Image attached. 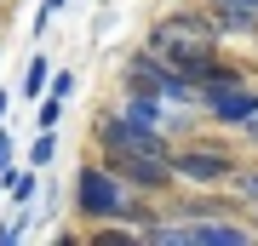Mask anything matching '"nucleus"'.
Returning a JSON list of instances; mask_svg holds the SVG:
<instances>
[{
	"instance_id": "f257e3e1",
	"label": "nucleus",
	"mask_w": 258,
	"mask_h": 246,
	"mask_svg": "<svg viewBox=\"0 0 258 246\" xmlns=\"http://www.w3.org/2000/svg\"><path fill=\"white\" fill-rule=\"evenodd\" d=\"M149 52L166 57L178 74H189V80H201V74L218 63L212 57V29L201 18H172V23H161L155 35H149Z\"/></svg>"
},
{
	"instance_id": "f03ea898",
	"label": "nucleus",
	"mask_w": 258,
	"mask_h": 246,
	"mask_svg": "<svg viewBox=\"0 0 258 246\" xmlns=\"http://www.w3.org/2000/svg\"><path fill=\"white\" fill-rule=\"evenodd\" d=\"M75 206H81V218H132V183L115 178L109 166H81L75 172Z\"/></svg>"
},
{
	"instance_id": "7ed1b4c3",
	"label": "nucleus",
	"mask_w": 258,
	"mask_h": 246,
	"mask_svg": "<svg viewBox=\"0 0 258 246\" xmlns=\"http://www.w3.org/2000/svg\"><path fill=\"white\" fill-rule=\"evenodd\" d=\"M109 155V172L126 178L132 189H166L178 172H172V155H144V149H103Z\"/></svg>"
},
{
	"instance_id": "20e7f679",
	"label": "nucleus",
	"mask_w": 258,
	"mask_h": 246,
	"mask_svg": "<svg viewBox=\"0 0 258 246\" xmlns=\"http://www.w3.org/2000/svg\"><path fill=\"white\" fill-rule=\"evenodd\" d=\"M172 172H178V178H189V183H224V178H235V166H230V155L189 149V155H172Z\"/></svg>"
},
{
	"instance_id": "39448f33",
	"label": "nucleus",
	"mask_w": 258,
	"mask_h": 246,
	"mask_svg": "<svg viewBox=\"0 0 258 246\" xmlns=\"http://www.w3.org/2000/svg\"><path fill=\"white\" fill-rule=\"evenodd\" d=\"M207 109L218 120H235V126H247V120L258 115V92L247 86H224V92H207Z\"/></svg>"
},
{
	"instance_id": "423d86ee",
	"label": "nucleus",
	"mask_w": 258,
	"mask_h": 246,
	"mask_svg": "<svg viewBox=\"0 0 258 246\" xmlns=\"http://www.w3.org/2000/svg\"><path fill=\"white\" fill-rule=\"evenodd\" d=\"M212 12H218V35H258L252 6H212Z\"/></svg>"
},
{
	"instance_id": "0eeeda50",
	"label": "nucleus",
	"mask_w": 258,
	"mask_h": 246,
	"mask_svg": "<svg viewBox=\"0 0 258 246\" xmlns=\"http://www.w3.org/2000/svg\"><path fill=\"white\" fill-rule=\"evenodd\" d=\"M46 92H52V69H46V57H29V69H23V98L29 103H35V98H46Z\"/></svg>"
},
{
	"instance_id": "6e6552de",
	"label": "nucleus",
	"mask_w": 258,
	"mask_h": 246,
	"mask_svg": "<svg viewBox=\"0 0 258 246\" xmlns=\"http://www.w3.org/2000/svg\"><path fill=\"white\" fill-rule=\"evenodd\" d=\"M0 178H6V189L18 195V201H35V172H12V166H6Z\"/></svg>"
},
{
	"instance_id": "1a4fd4ad",
	"label": "nucleus",
	"mask_w": 258,
	"mask_h": 246,
	"mask_svg": "<svg viewBox=\"0 0 258 246\" xmlns=\"http://www.w3.org/2000/svg\"><path fill=\"white\" fill-rule=\"evenodd\" d=\"M57 115H63V98L52 92V98L40 103V132H52V126H57Z\"/></svg>"
},
{
	"instance_id": "9d476101",
	"label": "nucleus",
	"mask_w": 258,
	"mask_h": 246,
	"mask_svg": "<svg viewBox=\"0 0 258 246\" xmlns=\"http://www.w3.org/2000/svg\"><path fill=\"white\" fill-rule=\"evenodd\" d=\"M52 160V137H35V149H29V166H46Z\"/></svg>"
},
{
	"instance_id": "9b49d317",
	"label": "nucleus",
	"mask_w": 258,
	"mask_h": 246,
	"mask_svg": "<svg viewBox=\"0 0 258 246\" xmlns=\"http://www.w3.org/2000/svg\"><path fill=\"white\" fill-rule=\"evenodd\" d=\"M23 223H29V218H12V223H0V246H12V240H18V235H23Z\"/></svg>"
},
{
	"instance_id": "f8f14e48",
	"label": "nucleus",
	"mask_w": 258,
	"mask_h": 246,
	"mask_svg": "<svg viewBox=\"0 0 258 246\" xmlns=\"http://www.w3.org/2000/svg\"><path fill=\"white\" fill-rule=\"evenodd\" d=\"M235 183H241V195H247V201H252V206H258V172H241V178H235Z\"/></svg>"
},
{
	"instance_id": "ddd939ff",
	"label": "nucleus",
	"mask_w": 258,
	"mask_h": 246,
	"mask_svg": "<svg viewBox=\"0 0 258 246\" xmlns=\"http://www.w3.org/2000/svg\"><path fill=\"white\" fill-rule=\"evenodd\" d=\"M6 166H12V137L0 132V172H6Z\"/></svg>"
},
{
	"instance_id": "4468645a",
	"label": "nucleus",
	"mask_w": 258,
	"mask_h": 246,
	"mask_svg": "<svg viewBox=\"0 0 258 246\" xmlns=\"http://www.w3.org/2000/svg\"><path fill=\"white\" fill-rule=\"evenodd\" d=\"M212 6H252L258 12V0H212Z\"/></svg>"
},
{
	"instance_id": "2eb2a0df",
	"label": "nucleus",
	"mask_w": 258,
	"mask_h": 246,
	"mask_svg": "<svg viewBox=\"0 0 258 246\" xmlns=\"http://www.w3.org/2000/svg\"><path fill=\"white\" fill-rule=\"evenodd\" d=\"M241 132H247V137H252V143H258V115H252V120H247V126H241Z\"/></svg>"
},
{
	"instance_id": "dca6fc26",
	"label": "nucleus",
	"mask_w": 258,
	"mask_h": 246,
	"mask_svg": "<svg viewBox=\"0 0 258 246\" xmlns=\"http://www.w3.org/2000/svg\"><path fill=\"white\" fill-rule=\"evenodd\" d=\"M0 115H6V92H0Z\"/></svg>"
}]
</instances>
